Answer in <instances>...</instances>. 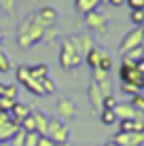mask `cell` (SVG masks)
<instances>
[{"mask_svg": "<svg viewBox=\"0 0 144 146\" xmlns=\"http://www.w3.org/2000/svg\"><path fill=\"white\" fill-rule=\"evenodd\" d=\"M42 32H44V28L38 23V19L34 17V13L26 15L17 26V44L21 49H32L36 42L42 40Z\"/></svg>", "mask_w": 144, "mask_h": 146, "instance_id": "obj_1", "label": "cell"}, {"mask_svg": "<svg viewBox=\"0 0 144 146\" xmlns=\"http://www.w3.org/2000/svg\"><path fill=\"white\" fill-rule=\"evenodd\" d=\"M59 66L66 72H72L78 66H83V55L76 51V47L70 42V38H62L59 42Z\"/></svg>", "mask_w": 144, "mask_h": 146, "instance_id": "obj_2", "label": "cell"}, {"mask_svg": "<svg viewBox=\"0 0 144 146\" xmlns=\"http://www.w3.org/2000/svg\"><path fill=\"white\" fill-rule=\"evenodd\" d=\"M15 76H17V83L23 85V87H26L32 95H38V98H40V95H44L42 87H40V80H38L32 72H30V66L21 64V66L15 70Z\"/></svg>", "mask_w": 144, "mask_h": 146, "instance_id": "obj_3", "label": "cell"}, {"mask_svg": "<svg viewBox=\"0 0 144 146\" xmlns=\"http://www.w3.org/2000/svg\"><path fill=\"white\" fill-rule=\"evenodd\" d=\"M47 135L53 140V142L66 146L70 142V131H68V127L64 125L62 119H49V129H47Z\"/></svg>", "mask_w": 144, "mask_h": 146, "instance_id": "obj_4", "label": "cell"}, {"mask_svg": "<svg viewBox=\"0 0 144 146\" xmlns=\"http://www.w3.org/2000/svg\"><path fill=\"white\" fill-rule=\"evenodd\" d=\"M142 36H144V30H142V26H136V28L131 30V32H127L125 36H123V40H121V47H119V53H121V55H125L127 51H131V49L142 47Z\"/></svg>", "mask_w": 144, "mask_h": 146, "instance_id": "obj_5", "label": "cell"}, {"mask_svg": "<svg viewBox=\"0 0 144 146\" xmlns=\"http://www.w3.org/2000/svg\"><path fill=\"white\" fill-rule=\"evenodd\" d=\"M83 17H85V26L89 30H93V32H98V34H106V28H108L106 15H102L100 11H91V13L83 15Z\"/></svg>", "mask_w": 144, "mask_h": 146, "instance_id": "obj_6", "label": "cell"}, {"mask_svg": "<svg viewBox=\"0 0 144 146\" xmlns=\"http://www.w3.org/2000/svg\"><path fill=\"white\" fill-rule=\"evenodd\" d=\"M110 142L119 146H144V133H131V131H117L110 138Z\"/></svg>", "mask_w": 144, "mask_h": 146, "instance_id": "obj_7", "label": "cell"}, {"mask_svg": "<svg viewBox=\"0 0 144 146\" xmlns=\"http://www.w3.org/2000/svg\"><path fill=\"white\" fill-rule=\"evenodd\" d=\"M119 76H121V83H140L142 72L136 68V62H121V68H119Z\"/></svg>", "mask_w": 144, "mask_h": 146, "instance_id": "obj_8", "label": "cell"}, {"mask_svg": "<svg viewBox=\"0 0 144 146\" xmlns=\"http://www.w3.org/2000/svg\"><path fill=\"white\" fill-rule=\"evenodd\" d=\"M34 17L38 19V23H40L42 28H51V26H55V23H57L59 13H57L55 7H40L36 13H34Z\"/></svg>", "mask_w": 144, "mask_h": 146, "instance_id": "obj_9", "label": "cell"}, {"mask_svg": "<svg viewBox=\"0 0 144 146\" xmlns=\"http://www.w3.org/2000/svg\"><path fill=\"white\" fill-rule=\"evenodd\" d=\"M70 42L76 47V51L85 57V53L89 51L91 47H96V42H93V38H91V34L89 32H81V34H70Z\"/></svg>", "mask_w": 144, "mask_h": 146, "instance_id": "obj_10", "label": "cell"}, {"mask_svg": "<svg viewBox=\"0 0 144 146\" xmlns=\"http://www.w3.org/2000/svg\"><path fill=\"white\" fill-rule=\"evenodd\" d=\"M87 98H89V106H91V110L100 114V112H102V100H104V93H102V89L98 87L96 80H91V83H89Z\"/></svg>", "mask_w": 144, "mask_h": 146, "instance_id": "obj_11", "label": "cell"}, {"mask_svg": "<svg viewBox=\"0 0 144 146\" xmlns=\"http://www.w3.org/2000/svg\"><path fill=\"white\" fill-rule=\"evenodd\" d=\"M57 112H59V119L62 121H70V119L76 117L78 108H76V104H74L72 98H62L57 102Z\"/></svg>", "mask_w": 144, "mask_h": 146, "instance_id": "obj_12", "label": "cell"}, {"mask_svg": "<svg viewBox=\"0 0 144 146\" xmlns=\"http://www.w3.org/2000/svg\"><path fill=\"white\" fill-rule=\"evenodd\" d=\"M119 131L144 133V121L142 119H119Z\"/></svg>", "mask_w": 144, "mask_h": 146, "instance_id": "obj_13", "label": "cell"}, {"mask_svg": "<svg viewBox=\"0 0 144 146\" xmlns=\"http://www.w3.org/2000/svg\"><path fill=\"white\" fill-rule=\"evenodd\" d=\"M115 114H117V119H140L142 112H138V110L133 108L129 102H127V104H121V102H119L117 106H115Z\"/></svg>", "mask_w": 144, "mask_h": 146, "instance_id": "obj_14", "label": "cell"}, {"mask_svg": "<svg viewBox=\"0 0 144 146\" xmlns=\"http://www.w3.org/2000/svg\"><path fill=\"white\" fill-rule=\"evenodd\" d=\"M100 4H102V0H74V11L78 15H87L91 11H98Z\"/></svg>", "mask_w": 144, "mask_h": 146, "instance_id": "obj_15", "label": "cell"}, {"mask_svg": "<svg viewBox=\"0 0 144 146\" xmlns=\"http://www.w3.org/2000/svg\"><path fill=\"white\" fill-rule=\"evenodd\" d=\"M102 51H104V49H100L98 44H96V47H91V49H89V51L85 53V57H83V64H87V66L91 68V70H96V68H98V64H100Z\"/></svg>", "mask_w": 144, "mask_h": 146, "instance_id": "obj_16", "label": "cell"}, {"mask_svg": "<svg viewBox=\"0 0 144 146\" xmlns=\"http://www.w3.org/2000/svg\"><path fill=\"white\" fill-rule=\"evenodd\" d=\"M32 117H34V125H36V131L40 135H47V129H49V117L40 110H32Z\"/></svg>", "mask_w": 144, "mask_h": 146, "instance_id": "obj_17", "label": "cell"}, {"mask_svg": "<svg viewBox=\"0 0 144 146\" xmlns=\"http://www.w3.org/2000/svg\"><path fill=\"white\" fill-rule=\"evenodd\" d=\"M9 112H11V117H13V123H17V125H19V123H21V119L30 114V108L26 106V104L15 102L13 106H11V110H9Z\"/></svg>", "mask_w": 144, "mask_h": 146, "instance_id": "obj_18", "label": "cell"}, {"mask_svg": "<svg viewBox=\"0 0 144 146\" xmlns=\"http://www.w3.org/2000/svg\"><path fill=\"white\" fill-rule=\"evenodd\" d=\"M57 28L55 26H51V28H44V32H42V40L40 42H44V44H53L57 40Z\"/></svg>", "mask_w": 144, "mask_h": 146, "instance_id": "obj_19", "label": "cell"}, {"mask_svg": "<svg viewBox=\"0 0 144 146\" xmlns=\"http://www.w3.org/2000/svg\"><path fill=\"white\" fill-rule=\"evenodd\" d=\"M98 68L104 70V72H110V70H112V55L108 53V51H102V57H100Z\"/></svg>", "mask_w": 144, "mask_h": 146, "instance_id": "obj_20", "label": "cell"}, {"mask_svg": "<svg viewBox=\"0 0 144 146\" xmlns=\"http://www.w3.org/2000/svg\"><path fill=\"white\" fill-rule=\"evenodd\" d=\"M40 87H42V91H44V95H53V93H55V83H53V78L51 76H49V74H47V76H44V78H40Z\"/></svg>", "mask_w": 144, "mask_h": 146, "instance_id": "obj_21", "label": "cell"}, {"mask_svg": "<svg viewBox=\"0 0 144 146\" xmlns=\"http://www.w3.org/2000/svg\"><path fill=\"white\" fill-rule=\"evenodd\" d=\"M30 72L40 80V78H44L49 74V66H47V64H36V66H30Z\"/></svg>", "mask_w": 144, "mask_h": 146, "instance_id": "obj_22", "label": "cell"}, {"mask_svg": "<svg viewBox=\"0 0 144 146\" xmlns=\"http://www.w3.org/2000/svg\"><path fill=\"white\" fill-rule=\"evenodd\" d=\"M100 121L104 125H115L119 119H117L115 110H102V112H100Z\"/></svg>", "mask_w": 144, "mask_h": 146, "instance_id": "obj_23", "label": "cell"}, {"mask_svg": "<svg viewBox=\"0 0 144 146\" xmlns=\"http://www.w3.org/2000/svg\"><path fill=\"white\" fill-rule=\"evenodd\" d=\"M19 127L23 129V131H36V125H34V117H32V110H30L28 117L21 119V123H19Z\"/></svg>", "mask_w": 144, "mask_h": 146, "instance_id": "obj_24", "label": "cell"}, {"mask_svg": "<svg viewBox=\"0 0 144 146\" xmlns=\"http://www.w3.org/2000/svg\"><path fill=\"white\" fill-rule=\"evenodd\" d=\"M15 7H17V0H0V11L4 15H13Z\"/></svg>", "mask_w": 144, "mask_h": 146, "instance_id": "obj_25", "label": "cell"}, {"mask_svg": "<svg viewBox=\"0 0 144 146\" xmlns=\"http://www.w3.org/2000/svg\"><path fill=\"white\" fill-rule=\"evenodd\" d=\"M38 140H40V133L38 131H26V138H23V146H36Z\"/></svg>", "mask_w": 144, "mask_h": 146, "instance_id": "obj_26", "label": "cell"}, {"mask_svg": "<svg viewBox=\"0 0 144 146\" xmlns=\"http://www.w3.org/2000/svg\"><path fill=\"white\" fill-rule=\"evenodd\" d=\"M119 104V100L115 98V95H104V100H102V110H115V106Z\"/></svg>", "mask_w": 144, "mask_h": 146, "instance_id": "obj_27", "label": "cell"}, {"mask_svg": "<svg viewBox=\"0 0 144 146\" xmlns=\"http://www.w3.org/2000/svg\"><path fill=\"white\" fill-rule=\"evenodd\" d=\"M129 104L138 110V112H144V93H142V91H140V93H136V95L131 98V102H129Z\"/></svg>", "mask_w": 144, "mask_h": 146, "instance_id": "obj_28", "label": "cell"}, {"mask_svg": "<svg viewBox=\"0 0 144 146\" xmlns=\"http://www.w3.org/2000/svg\"><path fill=\"white\" fill-rule=\"evenodd\" d=\"M17 85H4V91H2V98L7 100H17Z\"/></svg>", "mask_w": 144, "mask_h": 146, "instance_id": "obj_29", "label": "cell"}, {"mask_svg": "<svg viewBox=\"0 0 144 146\" xmlns=\"http://www.w3.org/2000/svg\"><path fill=\"white\" fill-rule=\"evenodd\" d=\"M129 21L133 26H142L144 23V11H129Z\"/></svg>", "mask_w": 144, "mask_h": 146, "instance_id": "obj_30", "label": "cell"}, {"mask_svg": "<svg viewBox=\"0 0 144 146\" xmlns=\"http://www.w3.org/2000/svg\"><path fill=\"white\" fill-rule=\"evenodd\" d=\"M11 70V59H9V55L0 49V72H9Z\"/></svg>", "mask_w": 144, "mask_h": 146, "instance_id": "obj_31", "label": "cell"}, {"mask_svg": "<svg viewBox=\"0 0 144 146\" xmlns=\"http://www.w3.org/2000/svg\"><path fill=\"white\" fill-rule=\"evenodd\" d=\"M121 91L129 93V95H136V93H140V87H138L136 83H121Z\"/></svg>", "mask_w": 144, "mask_h": 146, "instance_id": "obj_32", "label": "cell"}, {"mask_svg": "<svg viewBox=\"0 0 144 146\" xmlns=\"http://www.w3.org/2000/svg\"><path fill=\"white\" fill-rule=\"evenodd\" d=\"M129 11H144V0H125Z\"/></svg>", "mask_w": 144, "mask_h": 146, "instance_id": "obj_33", "label": "cell"}, {"mask_svg": "<svg viewBox=\"0 0 144 146\" xmlns=\"http://www.w3.org/2000/svg\"><path fill=\"white\" fill-rule=\"evenodd\" d=\"M36 146H62V144L53 142L49 135H40V140H38V144H36Z\"/></svg>", "mask_w": 144, "mask_h": 146, "instance_id": "obj_34", "label": "cell"}, {"mask_svg": "<svg viewBox=\"0 0 144 146\" xmlns=\"http://www.w3.org/2000/svg\"><path fill=\"white\" fill-rule=\"evenodd\" d=\"M108 4H112V7H121V4H125V0H108Z\"/></svg>", "mask_w": 144, "mask_h": 146, "instance_id": "obj_35", "label": "cell"}, {"mask_svg": "<svg viewBox=\"0 0 144 146\" xmlns=\"http://www.w3.org/2000/svg\"><path fill=\"white\" fill-rule=\"evenodd\" d=\"M138 87H140V91H144V74H142V78H140V83H138Z\"/></svg>", "mask_w": 144, "mask_h": 146, "instance_id": "obj_36", "label": "cell"}, {"mask_svg": "<svg viewBox=\"0 0 144 146\" xmlns=\"http://www.w3.org/2000/svg\"><path fill=\"white\" fill-rule=\"evenodd\" d=\"M0 146H13L11 142H0Z\"/></svg>", "mask_w": 144, "mask_h": 146, "instance_id": "obj_37", "label": "cell"}, {"mask_svg": "<svg viewBox=\"0 0 144 146\" xmlns=\"http://www.w3.org/2000/svg\"><path fill=\"white\" fill-rule=\"evenodd\" d=\"M2 91H4V85L0 83V98H2Z\"/></svg>", "mask_w": 144, "mask_h": 146, "instance_id": "obj_38", "label": "cell"}, {"mask_svg": "<svg viewBox=\"0 0 144 146\" xmlns=\"http://www.w3.org/2000/svg\"><path fill=\"white\" fill-rule=\"evenodd\" d=\"M104 146H119V144H115V142H108V144H104Z\"/></svg>", "mask_w": 144, "mask_h": 146, "instance_id": "obj_39", "label": "cell"}, {"mask_svg": "<svg viewBox=\"0 0 144 146\" xmlns=\"http://www.w3.org/2000/svg\"><path fill=\"white\" fill-rule=\"evenodd\" d=\"M2 38H4V34H2V30H0V44H2Z\"/></svg>", "mask_w": 144, "mask_h": 146, "instance_id": "obj_40", "label": "cell"}, {"mask_svg": "<svg viewBox=\"0 0 144 146\" xmlns=\"http://www.w3.org/2000/svg\"><path fill=\"white\" fill-rule=\"evenodd\" d=\"M102 4H108V0H102Z\"/></svg>", "mask_w": 144, "mask_h": 146, "instance_id": "obj_41", "label": "cell"}, {"mask_svg": "<svg viewBox=\"0 0 144 146\" xmlns=\"http://www.w3.org/2000/svg\"><path fill=\"white\" fill-rule=\"evenodd\" d=\"M140 119H142V121H144V112H142V114H140Z\"/></svg>", "mask_w": 144, "mask_h": 146, "instance_id": "obj_42", "label": "cell"}, {"mask_svg": "<svg viewBox=\"0 0 144 146\" xmlns=\"http://www.w3.org/2000/svg\"><path fill=\"white\" fill-rule=\"evenodd\" d=\"M142 30H144V23H142Z\"/></svg>", "mask_w": 144, "mask_h": 146, "instance_id": "obj_43", "label": "cell"}, {"mask_svg": "<svg viewBox=\"0 0 144 146\" xmlns=\"http://www.w3.org/2000/svg\"><path fill=\"white\" fill-rule=\"evenodd\" d=\"M66 146H70V144H66Z\"/></svg>", "mask_w": 144, "mask_h": 146, "instance_id": "obj_44", "label": "cell"}]
</instances>
